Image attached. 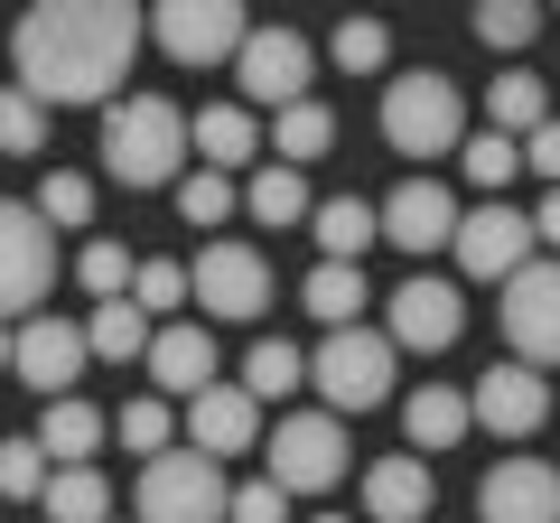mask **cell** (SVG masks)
Segmentation results:
<instances>
[{
    "mask_svg": "<svg viewBox=\"0 0 560 523\" xmlns=\"http://www.w3.org/2000/svg\"><path fill=\"white\" fill-rule=\"evenodd\" d=\"M187 271H197V309H206V318L253 327L261 309H271V262H261L243 234H215L197 262H187Z\"/></svg>",
    "mask_w": 560,
    "mask_h": 523,
    "instance_id": "cell-9",
    "label": "cell"
},
{
    "mask_svg": "<svg viewBox=\"0 0 560 523\" xmlns=\"http://www.w3.org/2000/svg\"><path fill=\"white\" fill-rule=\"evenodd\" d=\"M477 523H560V467L551 458H495L477 477Z\"/></svg>",
    "mask_w": 560,
    "mask_h": 523,
    "instance_id": "cell-16",
    "label": "cell"
},
{
    "mask_svg": "<svg viewBox=\"0 0 560 523\" xmlns=\"http://www.w3.org/2000/svg\"><path fill=\"white\" fill-rule=\"evenodd\" d=\"M243 216L280 234V224H308V216H318V197H308V178L290 160H261L253 178H243Z\"/></svg>",
    "mask_w": 560,
    "mask_h": 523,
    "instance_id": "cell-23",
    "label": "cell"
},
{
    "mask_svg": "<svg viewBox=\"0 0 560 523\" xmlns=\"http://www.w3.org/2000/svg\"><path fill=\"white\" fill-rule=\"evenodd\" d=\"M523 160H533V168H541V178H551V187H560V113H551V121H541L533 141H523Z\"/></svg>",
    "mask_w": 560,
    "mask_h": 523,
    "instance_id": "cell-43",
    "label": "cell"
},
{
    "mask_svg": "<svg viewBox=\"0 0 560 523\" xmlns=\"http://www.w3.org/2000/svg\"><path fill=\"white\" fill-rule=\"evenodd\" d=\"M477 38L495 47V57H523V47L541 38V0H477Z\"/></svg>",
    "mask_w": 560,
    "mask_h": 523,
    "instance_id": "cell-35",
    "label": "cell"
},
{
    "mask_svg": "<svg viewBox=\"0 0 560 523\" xmlns=\"http://www.w3.org/2000/svg\"><path fill=\"white\" fill-rule=\"evenodd\" d=\"M113 440H121V449H140V458L178 449V411H168V393H131V403L113 411Z\"/></svg>",
    "mask_w": 560,
    "mask_h": 523,
    "instance_id": "cell-31",
    "label": "cell"
},
{
    "mask_svg": "<svg viewBox=\"0 0 560 523\" xmlns=\"http://www.w3.org/2000/svg\"><path fill=\"white\" fill-rule=\"evenodd\" d=\"M308 234H318V262H364V253L383 243V206H364V197H318Z\"/></svg>",
    "mask_w": 560,
    "mask_h": 523,
    "instance_id": "cell-22",
    "label": "cell"
},
{
    "mask_svg": "<svg viewBox=\"0 0 560 523\" xmlns=\"http://www.w3.org/2000/svg\"><path fill=\"white\" fill-rule=\"evenodd\" d=\"M541 121H551V84H541L533 66H504V75L486 84V131H514V141H533Z\"/></svg>",
    "mask_w": 560,
    "mask_h": 523,
    "instance_id": "cell-25",
    "label": "cell"
},
{
    "mask_svg": "<svg viewBox=\"0 0 560 523\" xmlns=\"http://www.w3.org/2000/svg\"><path fill=\"white\" fill-rule=\"evenodd\" d=\"M393 346H411V356H448V346L467 337V300H458V281H430V271H411V281L393 290Z\"/></svg>",
    "mask_w": 560,
    "mask_h": 523,
    "instance_id": "cell-14",
    "label": "cell"
},
{
    "mask_svg": "<svg viewBox=\"0 0 560 523\" xmlns=\"http://www.w3.org/2000/svg\"><path fill=\"white\" fill-rule=\"evenodd\" d=\"M38 440H47V458H57V467H84L103 440H113V421H103L84 393H66V403H47V411H38Z\"/></svg>",
    "mask_w": 560,
    "mask_h": 523,
    "instance_id": "cell-27",
    "label": "cell"
},
{
    "mask_svg": "<svg viewBox=\"0 0 560 523\" xmlns=\"http://www.w3.org/2000/svg\"><path fill=\"white\" fill-rule=\"evenodd\" d=\"M318 523H346V514H318Z\"/></svg>",
    "mask_w": 560,
    "mask_h": 523,
    "instance_id": "cell-45",
    "label": "cell"
},
{
    "mask_svg": "<svg viewBox=\"0 0 560 523\" xmlns=\"http://www.w3.org/2000/svg\"><path fill=\"white\" fill-rule=\"evenodd\" d=\"M131 300H140V309H150V318L168 327V309H187V300H197V271H187V262H140Z\"/></svg>",
    "mask_w": 560,
    "mask_h": 523,
    "instance_id": "cell-41",
    "label": "cell"
},
{
    "mask_svg": "<svg viewBox=\"0 0 560 523\" xmlns=\"http://www.w3.org/2000/svg\"><path fill=\"white\" fill-rule=\"evenodd\" d=\"M47 477H57V458H47V440H38V430L0 449V486H10V504H38V496H47Z\"/></svg>",
    "mask_w": 560,
    "mask_h": 523,
    "instance_id": "cell-40",
    "label": "cell"
},
{
    "mask_svg": "<svg viewBox=\"0 0 560 523\" xmlns=\"http://www.w3.org/2000/svg\"><path fill=\"white\" fill-rule=\"evenodd\" d=\"M355 449H346V411H280V430L261 440V477H280L290 496H327L346 486Z\"/></svg>",
    "mask_w": 560,
    "mask_h": 523,
    "instance_id": "cell-6",
    "label": "cell"
},
{
    "mask_svg": "<svg viewBox=\"0 0 560 523\" xmlns=\"http://www.w3.org/2000/svg\"><path fill=\"white\" fill-rule=\"evenodd\" d=\"M495 318H504V346H514L523 364H560V262H533V271H514Z\"/></svg>",
    "mask_w": 560,
    "mask_h": 523,
    "instance_id": "cell-15",
    "label": "cell"
},
{
    "mask_svg": "<svg viewBox=\"0 0 560 523\" xmlns=\"http://www.w3.org/2000/svg\"><path fill=\"white\" fill-rule=\"evenodd\" d=\"M467 430H477V393H458V383H411V393H401V440H411L420 458L458 449Z\"/></svg>",
    "mask_w": 560,
    "mask_h": 523,
    "instance_id": "cell-19",
    "label": "cell"
},
{
    "mask_svg": "<svg viewBox=\"0 0 560 523\" xmlns=\"http://www.w3.org/2000/svg\"><path fill=\"white\" fill-rule=\"evenodd\" d=\"M168 197H178V216L197 224V234H215V224H224V216H234V206H243V187L224 178V168H206V160H197V168H187L178 187H168Z\"/></svg>",
    "mask_w": 560,
    "mask_h": 523,
    "instance_id": "cell-33",
    "label": "cell"
},
{
    "mask_svg": "<svg viewBox=\"0 0 560 523\" xmlns=\"http://www.w3.org/2000/svg\"><path fill=\"white\" fill-rule=\"evenodd\" d=\"M308 75H318V47H308L300 28H253V38H243V57H234L243 103H271V113L308 103Z\"/></svg>",
    "mask_w": 560,
    "mask_h": 523,
    "instance_id": "cell-12",
    "label": "cell"
},
{
    "mask_svg": "<svg viewBox=\"0 0 560 523\" xmlns=\"http://www.w3.org/2000/svg\"><path fill=\"white\" fill-rule=\"evenodd\" d=\"M355 496H364V514H374V523H430V458H420V449L374 458L355 477Z\"/></svg>",
    "mask_w": 560,
    "mask_h": 523,
    "instance_id": "cell-21",
    "label": "cell"
},
{
    "mask_svg": "<svg viewBox=\"0 0 560 523\" xmlns=\"http://www.w3.org/2000/svg\"><path fill=\"white\" fill-rule=\"evenodd\" d=\"M448 253H458V271L467 281H514V271H533V253H541V224L523 216V206H504V197H486L477 216L458 224V243H448Z\"/></svg>",
    "mask_w": 560,
    "mask_h": 523,
    "instance_id": "cell-10",
    "label": "cell"
},
{
    "mask_svg": "<svg viewBox=\"0 0 560 523\" xmlns=\"http://www.w3.org/2000/svg\"><path fill=\"white\" fill-rule=\"evenodd\" d=\"M383 141L401 160H458L467 150V84L440 66H411V75L383 84Z\"/></svg>",
    "mask_w": 560,
    "mask_h": 523,
    "instance_id": "cell-3",
    "label": "cell"
},
{
    "mask_svg": "<svg viewBox=\"0 0 560 523\" xmlns=\"http://www.w3.org/2000/svg\"><path fill=\"white\" fill-rule=\"evenodd\" d=\"M458 168H467V187H486V197H504V187H514V168H533V160H523V141H514V131H467Z\"/></svg>",
    "mask_w": 560,
    "mask_h": 523,
    "instance_id": "cell-32",
    "label": "cell"
},
{
    "mask_svg": "<svg viewBox=\"0 0 560 523\" xmlns=\"http://www.w3.org/2000/svg\"><path fill=\"white\" fill-rule=\"evenodd\" d=\"M551 10H560V0H551Z\"/></svg>",
    "mask_w": 560,
    "mask_h": 523,
    "instance_id": "cell-46",
    "label": "cell"
},
{
    "mask_svg": "<svg viewBox=\"0 0 560 523\" xmlns=\"http://www.w3.org/2000/svg\"><path fill=\"white\" fill-rule=\"evenodd\" d=\"M393 327H327V346L308 356V383H318L327 411H383L393 403Z\"/></svg>",
    "mask_w": 560,
    "mask_h": 523,
    "instance_id": "cell-4",
    "label": "cell"
},
{
    "mask_svg": "<svg viewBox=\"0 0 560 523\" xmlns=\"http://www.w3.org/2000/svg\"><path fill=\"white\" fill-rule=\"evenodd\" d=\"M197 160H206V168H253V160H261L253 103H206V113H197Z\"/></svg>",
    "mask_w": 560,
    "mask_h": 523,
    "instance_id": "cell-26",
    "label": "cell"
},
{
    "mask_svg": "<svg viewBox=\"0 0 560 523\" xmlns=\"http://www.w3.org/2000/svg\"><path fill=\"white\" fill-rule=\"evenodd\" d=\"M300 309L318 327H364V309H374V290H364V262H318L300 281Z\"/></svg>",
    "mask_w": 560,
    "mask_h": 523,
    "instance_id": "cell-24",
    "label": "cell"
},
{
    "mask_svg": "<svg viewBox=\"0 0 560 523\" xmlns=\"http://www.w3.org/2000/svg\"><path fill=\"white\" fill-rule=\"evenodd\" d=\"M187 449H206V458L261 449V393L253 383H206L197 403H187Z\"/></svg>",
    "mask_w": 560,
    "mask_h": 523,
    "instance_id": "cell-18",
    "label": "cell"
},
{
    "mask_svg": "<svg viewBox=\"0 0 560 523\" xmlns=\"http://www.w3.org/2000/svg\"><path fill=\"white\" fill-rule=\"evenodd\" d=\"M38 514H47V523H113V486H103V467H94V458H84V467H57L47 496H38Z\"/></svg>",
    "mask_w": 560,
    "mask_h": 523,
    "instance_id": "cell-29",
    "label": "cell"
},
{
    "mask_svg": "<svg viewBox=\"0 0 560 523\" xmlns=\"http://www.w3.org/2000/svg\"><path fill=\"white\" fill-rule=\"evenodd\" d=\"M150 38L178 66H234L253 20H243V0H150Z\"/></svg>",
    "mask_w": 560,
    "mask_h": 523,
    "instance_id": "cell-7",
    "label": "cell"
},
{
    "mask_svg": "<svg viewBox=\"0 0 560 523\" xmlns=\"http://www.w3.org/2000/svg\"><path fill=\"white\" fill-rule=\"evenodd\" d=\"M103 168L121 187H178L197 168V113H178L168 94L103 103Z\"/></svg>",
    "mask_w": 560,
    "mask_h": 523,
    "instance_id": "cell-2",
    "label": "cell"
},
{
    "mask_svg": "<svg viewBox=\"0 0 560 523\" xmlns=\"http://www.w3.org/2000/svg\"><path fill=\"white\" fill-rule=\"evenodd\" d=\"M243 383H253L261 403H280V393H300L308 383V356L290 337H253V356H243Z\"/></svg>",
    "mask_w": 560,
    "mask_h": 523,
    "instance_id": "cell-34",
    "label": "cell"
},
{
    "mask_svg": "<svg viewBox=\"0 0 560 523\" xmlns=\"http://www.w3.org/2000/svg\"><path fill=\"white\" fill-rule=\"evenodd\" d=\"M75 281H84V300H131V281H140V262L131 253H121V243H84V253H75Z\"/></svg>",
    "mask_w": 560,
    "mask_h": 523,
    "instance_id": "cell-38",
    "label": "cell"
},
{
    "mask_svg": "<svg viewBox=\"0 0 560 523\" xmlns=\"http://www.w3.org/2000/svg\"><path fill=\"white\" fill-rule=\"evenodd\" d=\"M84 327H94V356L103 364H131V356L160 346V318H150L140 300H94V309H84Z\"/></svg>",
    "mask_w": 560,
    "mask_h": 523,
    "instance_id": "cell-28",
    "label": "cell"
},
{
    "mask_svg": "<svg viewBox=\"0 0 560 523\" xmlns=\"http://www.w3.org/2000/svg\"><path fill=\"white\" fill-rule=\"evenodd\" d=\"M140 523H234L224 458H206V449H160V458H140Z\"/></svg>",
    "mask_w": 560,
    "mask_h": 523,
    "instance_id": "cell-5",
    "label": "cell"
},
{
    "mask_svg": "<svg viewBox=\"0 0 560 523\" xmlns=\"http://www.w3.org/2000/svg\"><path fill=\"white\" fill-rule=\"evenodd\" d=\"M0 300H10V327L20 318H47V290H57V224L38 206H10L0 216Z\"/></svg>",
    "mask_w": 560,
    "mask_h": 523,
    "instance_id": "cell-8",
    "label": "cell"
},
{
    "mask_svg": "<svg viewBox=\"0 0 560 523\" xmlns=\"http://www.w3.org/2000/svg\"><path fill=\"white\" fill-rule=\"evenodd\" d=\"M327 141H337V113H327L318 94H308V103H290V113H271V160H290V168H300V160H318Z\"/></svg>",
    "mask_w": 560,
    "mask_h": 523,
    "instance_id": "cell-30",
    "label": "cell"
},
{
    "mask_svg": "<svg viewBox=\"0 0 560 523\" xmlns=\"http://www.w3.org/2000/svg\"><path fill=\"white\" fill-rule=\"evenodd\" d=\"M327 57H337L346 75H383V66H393V28H383L374 10H355V20H346L337 38H327Z\"/></svg>",
    "mask_w": 560,
    "mask_h": 523,
    "instance_id": "cell-36",
    "label": "cell"
},
{
    "mask_svg": "<svg viewBox=\"0 0 560 523\" xmlns=\"http://www.w3.org/2000/svg\"><path fill=\"white\" fill-rule=\"evenodd\" d=\"M280 514H290V486H280V477L234 486V523H280Z\"/></svg>",
    "mask_w": 560,
    "mask_h": 523,
    "instance_id": "cell-42",
    "label": "cell"
},
{
    "mask_svg": "<svg viewBox=\"0 0 560 523\" xmlns=\"http://www.w3.org/2000/svg\"><path fill=\"white\" fill-rule=\"evenodd\" d=\"M0 150H10V160H38V150H47V103L28 94V84L0 94Z\"/></svg>",
    "mask_w": 560,
    "mask_h": 523,
    "instance_id": "cell-39",
    "label": "cell"
},
{
    "mask_svg": "<svg viewBox=\"0 0 560 523\" xmlns=\"http://www.w3.org/2000/svg\"><path fill=\"white\" fill-rule=\"evenodd\" d=\"M467 393H477V430H495V440H533V430L551 421V383H541V364H523V356H495Z\"/></svg>",
    "mask_w": 560,
    "mask_h": 523,
    "instance_id": "cell-13",
    "label": "cell"
},
{
    "mask_svg": "<svg viewBox=\"0 0 560 523\" xmlns=\"http://www.w3.org/2000/svg\"><path fill=\"white\" fill-rule=\"evenodd\" d=\"M150 38V10L140 0H28L20 28H10V66L38 103H121L131 57Z\"/></svg>",
    "mask_w": 560,
    "mask_h": 523,
    "instance_id": "cell-1",
    "label": "cell"
},
{
    "mask_svg": "<svg viewBox=\"0 0 560 523\" xmlns=\"http://www.w3.org/2000/svg\"><path fill=\"white\" fill-rule=\"evenodd\" d=\"M140 364H150V383H160L168 403H197L206 383H215V337H206L197 318H168V327H160V346H150Z\"/></svg>",
    "mask_w": 560,
    "mask_h": 523,
    "instance_id": "cell-20",
    "label": "cell"
},
{
    "mask_svg": "<svg viewBox=\"0 0 560 523\" xmlns=\"http://www.w3.org/2000/svg\"><path fill=\"white\" fill-rule=\"evenodd\" d=\"M28 206H38L47 224H66V234H84V224H94V178H84V168H47Z\"/></svg>",
    "mask_w": 560,
    "mask_h": 523,
    "instance_id": "cell-37",
    "label": "cell"
},
{
    "mask_svg": "<svg viewBox=\"0 0 560 523\" xmlns=\"http://www.w3.org/2000/svg\"><path fill=\"white\" fill-rule=\"evenodd\" d=\"M84 364H94V327H75V318H20L10 327V374H20L28 393H47V403L75 393Z\"/></svg>",
    "mask_w": 560,
    "mask_h": 523,
    "instance_id": "cell-11",
    "label": "cell"
},
{
    "mask_svg": "<svg viewBox=\"0 0 560 523\" xmlns=\"http://www.w3.org/2000/svg\"><path fill=\"white\" fill-rule=\"evenodd\" d=\"M533 224H541V253H551V262H560V187H551V197H541V206H533Z\"/></svg>",
    "mask_w": 560,
    "mask_h": 523,
    "instance_id": "cell-44",
    "label": "cell"
},
{
    "mask_svg": "<svg viewBox=\"0 0 560 523\" xmlns=\"http://www.w3.org/2000/svg\"><path fill=\"white\" fill-rule=\"evenodd\" d=\"M458 197H448L440 178H401L393 197H383V243L393 253H440V243H458Z\"/></svg>",
    "mask_w": 560,
    "mask_h": 523,
    "instance_id": "cell-17",
    "label": "cell"
}]
</instances>
